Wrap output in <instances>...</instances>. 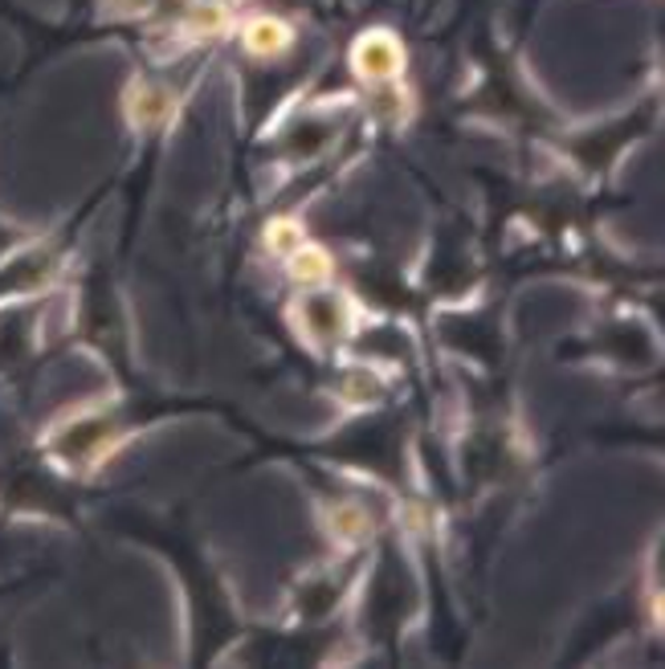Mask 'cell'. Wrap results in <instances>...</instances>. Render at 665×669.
<instances>
[{"label": "cell", "mask_w": 665, "mask_h": 669, "mask_svg": "<svg viewBox=\"0 0 665 669\" xmlns=\"http://www.w3.org/2000/svg\"><path fill=\"white\" fill-rule=\"evenodd\" d=\"M352 65L355 74H364L367 82H392L404 65L401 41L392 38V33H364V38L355 41Z\"/></svg>", "instance_id": "obj_1"}, {"label": "cell", "mask_w": 665, "mask_h": 669, "mask_svg": "<svg viewBox=\"0 0 665 669\" xmlns=\"http://www.w3.org/2000/svg\"><path fill=\"white\" fill-rule=\"evenodd\" d=\"M127 111H131V119H135L139 126H155L172 111V94H168L160 82H139V87L131 90V99H127Z\"/></svg>", "instance_id": "obj_2"}, {"label": "cell", "mask_w": 665, "mask_h": 669, "mask_svg": "<svg viewBox=\"0 0 665 669\" xmlns=\"http://www.w3.org/2000/svg\"><path fill=\"white\" fill-rule=\"evenodd\" d=\"M107 442H111V425H107V420H78V425H70V429L62 433V449L70 457H82V462L102 454Z\"/></svg>", "instance_id": "obj_3"}, {"label": "cell", "mask_w": 665, "mask_h": 669, "mask_svg": "<svg viewBox=\"0 0 665 669\" xmlns=\"http://www.w3.org/2000/svg\"><path fill=\"white\" fill-rule=\"evenodd\" d=\"M290 45V29L278 21V17H253L245 26V50L258 53V58H274Z\"/></svg>", "instance_id": "obj_4"}, {"label": "cell", "mask_w": 665, "mask_h": 669, "mask_svg": "<svg viewBox=\"0 0 665 669\" xmlns=\"http://www.w3.org/2000/svg\"><path fill=\"white\" fill-rule=\"evenodd\" d=\"M306 327L319 335V339H335L343 327V306L335 298H311L306 303Z\"/></svg>", "instance_id": "obj_5"}, {"label": "cell", "mask_w": 665, "mask_h": 669, "mask_svg": "<svg viewBox=\"0 0 665 669\" xmlns=\"http://www.w3.org/2000/svg\"><path fill=\"white\" fill-rule=\"evenodd\" d=\"M290 274L299 282H323L331 274V257L319 245H299L290 253Z\"/></svg>", "instance_id": "obj_6"}, {"label": "cell", "mask_w": 665, "mask_h": 669, "mask_svg": "<svg viewBox=\"0 0 665 669\" xmlns=\"http://www.w3.org/2000/svg\"><path fill=\"white\" fill-rule=\"evenodd\" d=\"M331 527L340 530V535H347V539H360V535H364V527H367V515L360 510V506L343 503V506H335V510H331Z\"/></svg>", "instance_id": "obj_7"}, {"label": "cell", "mask_w": 665, "mask_h": 669, "mask_svg": "<svg viewBox=\"0 0 665 669\" xmlns=\"http://www.w3.org/2000/svg\"><path fill=\"white\" fill-rule=\"evenodd\" d=\"M265 237H270V250L274 253H294L302 245V229L294 225V221H278V225H270V233H265Z\"/></svg>", "instance_id": "obj_8"}, {"label": "cell", "mask_w": 665, "mask_h": 669, "mask_svg": "<svg viewBox=\"0 0 665 669\" xmlns=\"http://www.w3.org/2000/svg\"><path fill=\"white\" fill-rule=\"evenodd\" d=\"M192 26L201 29V33H216V29L225 26V9H216V4H201V9L192 13Z\"/></svg>", "instance_id": "obj_9"}, {"label": "cell", "mask_w": 665, "mask_h": 669, "mask_svg": "<svg viewBox=\"0 0 665 669\" xmlns=\"http://www.w3.org/2000/svg\"><path fill=\"white\" fill-rule=\"evenodd\" d=\"M114 4H119L123 13H143V9H151L155 0H114Z\"/></svg>", "instance_id": "obj_10"}]
</instances>
